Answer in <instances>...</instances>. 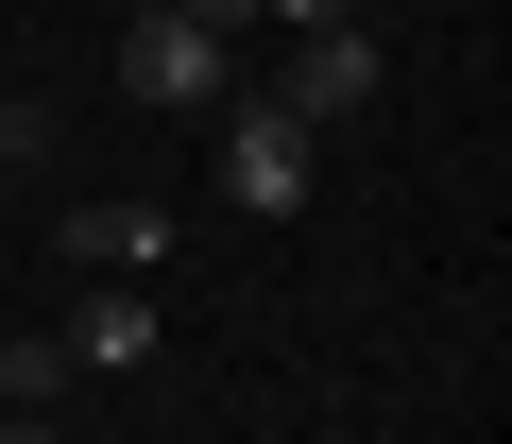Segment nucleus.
<instances>
[{
	"label": "nucleus",
	"instance_id": "6e6552de",
	"mask_svg": "<svg viewBox=\"0 0 512 444\" xmlns=\"http://www.w3.org/2000/svg\"><path fill=\"white\" fill-rule=\"evenodd\" d=\"M256 18H274V35H342L359 0H256Z\"/></svg>",
	"mask_w": 512,
	"mask_h": 444
},
{
	"label": "nucleus",
	"instance_id": "39448f33",
	"mask_svg": "<svg viewBox=\"0 0 512 444\" xmlns=\"http://www.w3.org/2000/svg\"><path fill=\"white\" fill-rule=\"evenodd\" d=\"M154 359V291H86L69 308V376H137Z\"/></svg>",
	"mask_w": 512,
	"mask_h": 444
},
{
	"label": "nucleus",
	"instance_id": "7ed1b4c3",
	"mask_svg": "<svg viewBox=\"0 0 512 444\" xmlns=\"http://www.w3.org/2000/svg\"><path fill=\"white\" fill-rule=\"evenodd\" d=\"M376 86H393V52H376V35L342 18V35H291V69L256 86V103H274V120H308V137H342V120H359Z\"/></svg>",
	"mask_w": 512,
	"mask_h": 444
},
{
	"label": "nucleus",
	"instance_id": "f03ea898",
	"mask_svg": "<svg viewBox=\"0 0 512 444\" xmlns=\"http://www.w3.org/2000/svg\"><path fill=\"white\" fill-rule=\"evenodd\" d=\"M308 188H325V137H308V120H274V103L239 86V103H222V205H239V222H291Z\"/></svg>",
	"mask_w": 512,
	"mask_h": 444
},
{
	"label": "nucleus",
	"instance_id": "423d86ee",
	"mask_svg": "<svg viewBox=\"0 0 512 444\" xmlns=\"http://www.w3.org/2000/svg\"><path fill=\"white\" fill-rule=\"evenodd\" d=\"M69 393V342H0V410H52Z\"/></svg>",
	"mask_w": 512,
	"mask_h": 444
},
{
	"label": "nucleus",
	"instance_id": "20e7f679",
	"mask_svg": "<svg viewBox=\"0 0 512 444\" xmlns=\"http://www.w3.org/2000/svg\"><path fill=\"white\" fill-rule=\"evenodd\" d=\"M171 240H188L171 205H69V222H52V257H69L86 291H154V274H171Z\"/></svg>",
	"mask_w": 512,
	"mask_h": 444
},
{
	"label": "nucleus",
	"instance_id": "f257e3e1",
	"mask_svg": "<svg viewBox=\"0 0 512 444\" xmlns=\"http://www.w3.org/2000/svg\"><path fill=\"white\" fill-rule=\"evenodd\" d=\"M120 103H154V120H222V103H239V52H222L205 18H171V0H154V18H120Z\"/></svg>",
	"mask_w": 512,
	"mask_h": 444
},
{
	"label": "nucleus",
	"instance_id": "9d476101",
	"mask_svg": "<svg viewBox=\"0 0 512 444\" xmlns=\"http://www.w3.org/2000/svg\"><path fill=\"white\" fill-rule=\"evenodd\" d=\"M120 18H154V0H120Z\"/></svg>",
	"mask_w": 512,
	"mask_h": 444
},
{
	"label": "nucleus",
	"instance_id": "1a4fd4ad",
	"mask_svg": "<svg viewBox=\"0 0 512 444\" xmlns=\"http://www.w3.org/2000/svg\"><path fill=\"white\" fill-rule=\"evenodd\" d=\"M0 444H69V427H52V410H0Z\"/></svg>",
	"mask_w": 512,
	"mask_h": 444
},
{
	"label": "nucleus",
	"instance_id": "0eeeda50",
	"mask_svg": "<svg viewBox=\"0 0 512 444\" xmlns=\"http://www.w3.org/2000/svg\"><path fill=\"white\" fill-rule=\"evenodd\" d=\"M35 154H52V103H35V86H0V171H35Z\"/></svg>",
	"mask_w": 512,
	"mask_h": 444
}]
</instances>
